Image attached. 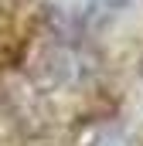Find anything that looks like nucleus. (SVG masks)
<instances>
[{
  "label": "nucleus",
  "mask_w": 143,
  "mask_h": 146,
  "mask_svg": "<svg viewBox=\"0 0 143 146\" xmlns=\"http://www.w3.org/2000/svg\"><path fill=\"white\" fill-rule=\"evenodd\" d=\"M116 0H55V7L68 17V21H89L96 14H106Z\"/></svg>",
  "instance_id": "obj_1"
}]
</instances>
